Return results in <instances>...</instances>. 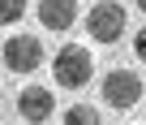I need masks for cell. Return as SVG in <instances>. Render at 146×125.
<instances>
[{"label":"cell","instance_id":"6da1fadb","mask_svg":"<svg viewBox=\"0 0 146 125\" xmlns=\"http://www.w3.org/2000/svg\"><path fill=\"white\" fill-rule=\"evenodd\" d=\"M90 74H95V60H90V52L82 43H64L56 52V60H52V78L64 91H82L90 82Z\"/></svg>","mask_w":146,"mask_h":125},{"label":"cell","instance_id":"7a4b0ae2","mask_svg":"<svg viewBox=\"0 0 146 125\" xmlns=\"http://www.w3.org/2000/svg\"><path fill=\"white\" fill-rule=\"evenodd\" d=\"M86 30H90V39L95 43H116L120 35H125V9L116 5V0H99V5L86 13Z\"/></svg>","mask_w":146,"mask_h":125},{"label":"cell","instance_id":"3957f363","mask_svg":"<svg viewBox=\"0 0 146 125\" xmlns=\"http://www.w3.org/2000/svg\"><path fill=\"white\" fill-rule=\"evenodd\" d=\"M39 65H43V43H39V35H9L5 39V69L35 74Z\"/></svg>","mask_w":146,"mask_h":125},{"label":"cell","instance_id":"277c9868","mask_svg":"<svg viewBox=\"0 0 146 125\" xmlns=\"http://www.w3.org/2000/svg\"><path fill=\"white\" fill-rule=\"evenodd\" d=\"M103 99H108V108H120V112L142 104V78L133 69H112L103 78Z\"/></svg>","mask_w":146,"mask_h":125},{"label":"cell","instance_id":"5b68a950","mask_svg":"<svg viewBox=\"0 0 146 125\" xmlns=\"http://www.w3.org/2000/svg\"><path fill=\"white\" fill-rule=\"evenodd\" d=\"M52 112H56V99H52V91H47V86H35V82H30V86H22V91H17V116H22V121L43 125Z\"/></svg>","mask_w":146,"mask_h":125},{"label":"cell","instance_id":"8992f818","mask_svg":"<svg viewBox=\"0 0 146 125\" xmlns=\"http://www.w3.org/2000/svg\"><path fill=\"white\" fill-rule=\"evenodd\" d=\"M39 22L47 30H69L78 22V0H39Z\"/></svg>","mask_w":146,"mask_h":125},{"label":"cell","instance_id":"52a82bcc","mask_svg":"<svg viewBox=\"0 0 146 125\" xmlns=\"http://www.w3.org/2000/svg\"><path fill=\"white\" fill-rule=\"evenodd\" d=\"M60 125H103V121H99V108H90V104H73V108L64 112Z\"/></svg>","mask_w":146,"mask_h":125},{"label":"cell","instance_id":"ba28073f","mask_svg":"<svg viewBox=\"0 0 146 125\" xmlns=\"http://www.w3.org/2000/svg\"><path fill=\"white\" fill-rule=\"evenodd\" d=\"M26 17V0H0V26H13Z\"/></svg>","mask_w":146,"mask_h":125},{"label":"cell","instance_id":"9c48e42d","mask_svg":"<svg viewBox=\"0 0 146 125\" xmlns=\"http://www.w3.org/2000/svg\"><path fill=\"white\" fill-rule=\"evenodd\" d=\"M133 52H137V60H142V65H146V26L133 35Z\"/></svg>","mask_w":146,"mask_h":125},{"label":"cell","instance_id":"30bf717a","mask_svg":"<svg viewBox=\"0 0 146 125\" xmlns=\"http://www.w3.org/2000/svg\"><path fill=\"white\" fill-rule=\"evenodd\" d=\"M137 9H142V13H146V0H137Z\"/></svg>","mask_w":146,"mask_h":125}]
</instances>
